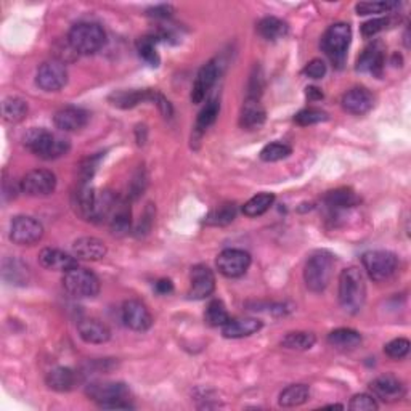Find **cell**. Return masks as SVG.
Segmentation results:
<instances>
[{
    "label": "cell",
    "mask_w": 411,
    "mask_h": 411,
    "mask_svg": "<svg viewBox=\"0 0 411 411\" xmlns=\"http://www.w3.org/2000/svg\"><path fill=\"white\" fill-rule=\"evenodd\" d=\"M24 145L36 156L46 161L58 160L71 148V143H69L66 137L55 134V132H48L46 129H31L24 135Z\"/></svg>",
    "instance_id": "cell-1"
},
{
    "label": "cell",
    "mask_w": 411,
    "mask_h": 411,
    "mask_svg": "<svg viewBox=\"0 0 411 411\" xmlns=\"http://www.w3.org/2000/svg\"><path fill=\"white\" fill-rule=\"evenodd\" d=\"M366 299V284L362 270L349 267L339 276V303L345 312L358 313Z\"/></svg>",
    "instance_id": "cell-2"
},
{
    "label": "cell",
    "mask_w": 411,
    "mask_h": 411,
    "mask_svg": "<svg viewBox=\"0 0 411 411\" xmlns=\"http://www.w3.org/2000/svg\"><path fill=\"white\" fill-rule=\"evenodd\" d=\"M87 397L106 410H132L134 407L128 402L130 390L124 383L95 381L85 387Z\"/></svg>",
    "instance_id": "cell-3"
},
{
    "label": "cell",
    "mask_w": 411,
    "mask_h": 411,
    "mask_svg": "<svg viewBox=\"0 0 411 411\" xmlns=\"http://www.w3.org/2000/svg\"><path fill=\"white\" fill-rule=\"evenodd\" d=\"M336 259L328 251H317L308 257L303 269V281L313 293H321L330 284Z\"/></svg>",
    "instance_id": "cell-4"
},
{
    "label": "cell",
    "mask_w": 411,
    "mask_h": 411,
    "mask_svg": "<svg viewBox=\"0 0 411 411\" xmlns=\"http://www.w3.org/2000/svg\"><path fill=\"white\" fill-rule=\"evenodd\" d=\"M106 34L97 23H78L68 34V43L76 53L93 55L103 48Z\"/></svg>",
    "instance_id": "cell-5"
},
{
    "label": "cell",
    "mask_w": 411,
    "mask_h": 411,
    "mask_svg": "<svg viewBox=\"0 0 411 411\" xmlns=\"http://www.w3.org/2000/svg\"><path fill=\"white\" fill-rule=\"evenodd\" d=\"M352 41V29L347 23H336L326 29L321 39V48L330 56V60L336 66H343L345 61L347 48Z\"/></svg>",
    "instance_id": "cell-6"
},
{
    "label": "cell",
    "mask_w": 411,
    "mask_h": 411,
    "mask_svg": "<svg viewBox=\"0 0 411 411\" xmlns=\"http://www.w3.org/2000/svg\"><path fill=\"white\" fill-rule=\"evenodd\" d=\"M63 286L68 291V294L78 297V299H88L100 293L98 276L93 271L80 267L66 271L63 276Z\"/></svg>",
    "instance_id": "cell-7"
},
{
    "label": "cell",
    "mask_w": 411,
    "mask_h": 411,
    "mask_svg": "<svg viewBox=\"0 0 411 411\" xmlns=\"http://www.w3.org/2000/svg\"><path fill=\"white\" fill-rule=\"evenodd\" d=\"M366 274L373 281L383 283L390 280L398 269V259L389 251H368L362 257Z\"/></svg>",
    "instance_id": "cell-8"
},
{
    "label": "cell",
    "mask_w": 411,
    "mask_h": 411,
    "mask_svg": "<svg viewBox=\"0 0 411 411\" xmlns=\"http://www.w3.org/2000/svg\"><path fill=\"white\" fill-rule=\"evenodd\" d=\"M43 236V227L29 216H18L11 220L10 239L20 246H33L39 243Z\"/></svg>",
    "instance_id": "cell-9"
},
{
    "label": "cell",
    "mask_w": 411,
    "mask_h": 411,
    "mask_svg": "<svg viewBox=\"0 0 411 411\" xmlns=\"http://www.w3.org/2000/svg\"><path fill=\"white\" fill-rule=\"evenodd\" d=\"M68 82L66 66L61 61H46L37 69L36 84L46 92H58Z\"/></svg>",
    "instance_id": "cell-10"
},
{
    "label": "cell",
    "mask_w": 411,
    "mask_h": 411,
    "mask_svg": "<svg viewBox=\"0 0 411 411\" xmlns=\"http://www.w3.org/2000/svg\"><path fill=\"white\" fill-rule=\"evenodd\" d=\"M56 177L52 170L36 169L23 177L20 189L28 196H48L55 192Z\"/></svg>",
    "instance_id": "cell-11"
},
{
    "label": "cell",
    "mask_w": 411,
    "mask_h": 411,
    "mask_svg": "<svg viewBox=\"0 0 411 411\" xmlns=\"http://www.w3.org/2000/svg\"><path fill=\"white\" fill-rule=\"evenodd\" d=\"M217 269L227 278H239L248 271L251 256L243 249H225L217 256Z\"/></svg>",
    "instance_id": "cell-12"
},
{
    "label": "cell",
    "mask_w": 411,
    "mask_h": 411,
    "mask_svg": "<svg viewBox=\"0 0 411 411\" xmlns=\"http://www.w3.org/2000/svg\"><path fill=\"white\" fill-rule=\"evenodd\" d=\"M214 289H216V276L212 270L206 265H194L189 276L188 296L196 301L206 299L214 293Z\"/></svg>",
    "instance_id": "cell-13"
},
{
    "label": "cell",
    "mask_w": 411,
    "mask_h": 411,
    "mask_svg": "<svg viewBox=\"0 0 411 411\" xmlns=\"http://www.w3.org/2000/svg\"><path fill=\"white\" fill-rule=\"evenodd\" d=\"M123 321L124 325L134 331H147L153 325L151 313L143 302L130 299L123 306Z\"/></svg>",
    "instance_id": "cell-14"
},
{
    "label": "cell",
    "mask_w": 411,
    "mask_h": 411,
    "mask_svg": "<svg viewBox=\"0 0 411 411\" xmlns=\"http://www.w3.org/2000/svg\"><path fill=\"white\" fill-rule=\"evenodd\" d=\"M220 74V66L217 60L207 61L204 66L199 69L198 76L192 88V101L194 105L202 103V100L206 98V95L209 93L211 88L216 84V80Z\"/></svg>",
    "instance_id": "cell-15"
},
{
    "label": "cell",
    "mask_w": 411,
    "mask_h": 411,
    "mask_svg": "<svg viewBox=\"0 0 411 411\" xmlns=\"http://www.w3.org/2000/svg\"><path fill=\"white\" fill-rule=\"evenodd\" d=\"M370 387L373 390V397L387 403L400 400L405 395V385L402 384L400 379H397L392 375L376 378Z\"/></svg>",
    "instance_id": "cell-16"
},
{
    "label": "cell",
    "mask_w": 411,
    "mask_h": 411,
    "mask_svg": "<svg viewBox=\"0 0 411 411\" xmlns=\"http://www.w3.org/2000/svg\"><path fill=\"white\" fill-rule=\"evenodd\" d=\"M384 47L381 42H375L363 50L357 60V71L381 78L384 69Z\"/></svg>",
    "instance_id": "cell-17"
},
{
    "label": "cell",
    "mask_w": 411,
    "mask_h": 411,
    "mask_svg": "<svg viewBox=\"0 0 411 411\" xmlns=\"http://www.w3.org/2000/svg\"><path fill=\"white\" fill-rule=\"evenodd\" d=\"M343 106L347 113L355 116L366 115L375 106V97L365 87H353L344 93Z\"/></svg>",
    "instance_id": "cell-18"
},
{
    "label": "cell",
    "mask_w": 411,
    "mask_h": 411,
    "mask_svg": "<svg viewBox=\"0 0 411 411\" xmlns=\"http://www.w3.org/2000/svg\"><path fill=\"white\" fill-rule=\"evenodd\" d=\"M88 113L78 106H65L56 111L53 123L63 132H78L84 129L88 123Z\"/></svg>",
    "instance_id": "cell-19"
},
{
    "label": "cell",
    "mask_w": 411,
    "mask_h": 411,
    "mask_svg": "<svg viewBox=\"0 0 411 411\" xmlns=\"http://www.w3.org/2000/svg\"><path fill=\"white\" fill-rule=\"evenodd\" d=\"M39 262L43 269L53 270V271H66L78 267V261L73 256L66 254L65 251L56 248H46L41 251Z\"/></svg>",
    "instance_id": "cell-20"
},
{
    "label": "cell",
    "mask_w": 411,
    "mask_h": 411,
    "mask_svg": "<svg viewBox=\"0 0 411 411\" xmlns=\"http://www.w3.org/2000/svg\"><path fill=\"white\" fill-rule=\"evenodd\" d=\"M106 252H108L106 244L93 236L79 238L73 244V254L78 259H82V261H101L106 256Z\"/></svg>",
    "instance_id": "cell-21"
},
{
    "label": "cell",
    "mask_w": 411,
    "mask_h": 411,
    "mask_svg": "<svg viewBox=\"0 0 411 411\" xmlns=\"http://www.w3.org/2000/svg\"><path fill=\"white\" fill-rule=\"evenodd\" d=\"M157 90L153 88H145V90H119L110 95V101L113 106L121 110H130L134 106L143 103V101H155Z\"/></svg>",
    "instance_id": "cell-22"
},
{
    "label": "cell",
    "mask_w": 411,
    "mask_h": 411,
    "mask_svg": "<svg viewBox=\"0 0 411 411\" xmlns=\"http://www.w3.org/2000/svg\"><path fill=\"white\" fill-rule=\"evenodd\" d=\"M78 333L80 339L87 344H105L111 338L108 326L98 320H80L78 325Z\"/></svg>",
    "instance_id": "cell-23"
},
{
    "label": "cell",
    "mask_w": 411,
    "mask_h": 411,
    "mask_svg": "<svg viewBox=\"0 0 411 411\" xmlns=\"http://www.w3.org/2000/svg\"><path fill=\"white\" fill-rule=\"evenodd\" d=\"M265 123V110L262 103L256 98H246L241 115H239V125L243 129H257Z\"/></svg>",
    "instance_id": "cell-24"
},
{
    "label": "cell",
    "mask_w": 411,
    "mask_h": 411,
    "mask_svg": "<svg viewBox=\"0 0 411 411\" xmlns=\"http://www.w3.org/2000/svg\"><path fill=\"white\" fill-rule=\"evenodd\" d=\"M262 321L257 318H238V320H230L229 323L224 326V336L227 339H241L248 338L256 334L257 331H261Z\"/></svg>",
    "instance_id": "cell-25"
},
{
    "label": "cell",
    "mask_w": 411,
    "mask_h": 411,
    "mask_svg": "<svg viewBox=\"0 0 411 411\" xmlns=\"http://www.w3.org/2000/svg\"><path fill=\"white\" fill-rule=\"evenodd\" d=\"M108 224L115 235H125L130 230V207L128 201L116 199V204L108 217Z\"/></svg>",
    "instance_id": "cell-26"
},
{
    "label": "cell",
    "mask_w": 411,
    "mask_h": 411,
    "mask_svg": "<svg viewBox=\"0 0 411 411\" xmlns=\"http://www.w3.org/2000/svg\"><path fill=\"white\" fill-rule=\"evenodd\" d=\"M328 343L338 350H353L362 344V334L350 328H339L330 333Z\"/></svg>",
    "instance_id": "cell-27"
},
{
    "label": "cell",
    "mask_w": 411,
    "mask_h": 411,
    "mask_svg": "<svg viewBox=\"0 0 411 411\" xmlns=\"http://www.w3.org/2000/svg\"><path fill=\"white\" fill-rule=\"evenodd\" d=\"M46 383L48 389L55 392H69L73 390L76 384V375L73 370L65 368V366H56V368L47 373Z\"/></svg>",
    "instance_id": "cell-28"
},
{
    "label": "cell",
    "mask_w": 411,
    "mask_h": 411,
    "mask_svg": "<svg viewBox=\"0 0 411 411\" xmlns=\"http://www.w3.org/2000/svg\"><path fill=\"white\" fill-rule=\"evenodd\" d=\"M288 24L276 16H265L257 24V33L264 37L265 41L275 42L288 36Z\"/></svg>",
    "instance_id": "cell-29"
},
{
    "label": "cell",
    "mask_w": 411,
    "mask_h": 411,
    "mask_svg": "<svg viewBox=\"0 0 411 411\" xmlns=\"http://www.w3.org/2000/svg\"><path fill=\"white\" fill-rule=\"evenodd\" d=\"M323 201L331 211H339V209H349V207L357 206L358 196L350 188H336V189H333V192H328Z\"/></svg>",
    "instance_id": "cell-30"
},
{
    "label": "cell",
    "mask_w": 411,
    "mask_h": 411,
    "mask_svg": "<svg viewBox=\"0 0 411 411\" xmlns=\"http://www.w3.org/2000/svg\"><path fill=\"white\" fill-rule=\"evenodd\" d=\"M311 398V389L306 384H293L280 394V405L284 408L299 407Z\"/></svg>",
    "instance_id": "cell-31"
},
{
    "label": "cell",
    "mask_w": 411,
    "mask_h": 411,
    "mask_svg": "<svg viewBox=\"0 0 411 411\" xmlns=\"http://www.w3.org/2000/svg\"><path fill=\"white\" fill-rule=\"evenodd\" d=\"M2 115L7 123H21L28 115V103L20 97H7L2 103Z\"/></svg>",
    "instance_id": "cell-32"
},
{
    "label": "cell",
    "mask_w": 411,
    "mask_h": 411,
    "mask_svg": "<svg viewBox=\"0 0 411 411\" xmlns=\"http://www.w3.org/2000/svg\"><path fill=\"white\" fill-rule=\"evenodd\" d=\"M235 217H236V204L235 202H227V204L219 206L207 214L204 224L209 227H225L231 224Z\"/></svg>",
    "instance_id": "cell-33"
},
{
    "label": "cell",
    "mask_w": 411,
    "mask_h": 411,
    "mask_svg": "<svg viewBox=\"0 0 411 411\" xmlns=\"http://www.w3.org/2000/svg\"><path fill=\"white\" fill-rule=\"evenodd\" d=\"M315 343H317V338H315L313 333L293 331L283 338L281 345L289 350H308L312 349Z\"/></svg>",
    "instance_id": "cell-34"
},
{
    "label": "cell",
    "mask_w": 411,
    "mask_h": 411,
    "mask_svg": "<svg viewBox=\"0 0 411 411\" xmlns=\"http://www.w3.org/2000/svg\"><path fill=\"white\" fill-rule=\"evenodd\" d=\"M275 202L274 193H261L252 196V198L243 206V214L248 217H259L267 212Z\"/></svg>",
    "instance_id": "cell-35"
},
{
    "label": "cell",
    "mask_w": 411,
    "mask_h": 411,
    "mask_svg": "<svg viewBox=\"0 0 411 411\" xmlns=\"http://www.w3.org/2000/svg\"><path fill=\"white\" fill-rule=\"evenodd\" d=\"M29 270L23 262L16 259H7L4 262V278L11 284H26Z\"/></svg>",
    "instance_id": "cell-36"
},
{
    "label": "cell",
    "mask_w": 411,
    "mask_h": 411,
    "mask_svg": "<svg viewBox=\"0 0 411 411\" xmlns=\"http://www.w3.org/2000/svg\"><path fill=\"white\" fill-rule=\"evenodd\" d=\"M219 111H220V103L216 98L207 101L204 108H202L198 115V119H196V128H194L196 132H198V134H202V132H206L207 129H209L211 125L217 121Z\"/></svg>",
    "instance_id": "cell-37"
},
{
    "label": "cell",
    "mask_w": 411,
    "mask_h": 411,
    "mask_svg": "<svg viewBox=\"0 0 411 411\" xmlns=\"http://www.w3.org/2000/svg\"><path fill=\"white\" fill-rule=\"evenodd\" d=\"M156 42H157L156 36H145L137 42V50H138V55H140V58L143 61H147L148 65L153 68L160 66V61H161L160 55H157V50H156Z\"/></svg>",
    "instance_id": "cell-38"
},
{
    "label": "cell",
    "mask_w": 411,
    "mask_h": 411,
    "mask_svg": "<svg viewBox=\"0 0 411 411\" xmlns=\"http://www.w3.org/2000/svg\"><path fill=\"white\" fill-rule=\"evenodd\" d=\"M206 323L209 326H225L230 321V315L227 312L222 301H212L204 313Z\"/></svg>",
    "instance_id": "cell-39"
},
{
    "label": "cell",
    "mask_w": 411,
    "mask_h": 411,
    "mask_svg": "<svg viewBox=\"0 0 411 411\" xmlns=\"http://www.w3.org/2000/svg\"><path fill=\"white\" fill-rule=\"evenodd\" d=\"M291 153H293V150H291L289 145L275 142V143L267 145V147H264V150L261 151V160L265 162H276V161L286 160Z\"/></svg>",
    "instance_id": "cell-40"
},
{
    "label": "cell",
    "mask_w": 411,
    "mask_h": 411,
    "mask_svg": "<svg viewBox=\"0 0 411 411\" xmlns=\"http://www.w3.org/2000/svg\"><path fill=\"white\" fill-rule=\"evenodd\" d=\"M328 121V113L318 108H307L297 113L294 116V123L302 125V128H307V125H313L318 123Z\"/></svg>",
    "instance_id": "cell-41"
},
{
    "label": "cell",
    "mask_w": 411,
    "mask_h": 411,
    "mask_svg": "<svg viewBox=\"0 0 411 411\" xmlns=\"http://www.w3.org/2000/svg\"><path fill=\"white\" fill-rule=\"evenodd\" d=\"M398 7L397 2H360L357 4V14L358 15H375V14H387Z\"/></svg>",
    "instance_id": "cell-42"
},
{
    "label": "cell",
    "mask_w": 411,
    "mask_h": 411,
    "mask_svg": "<svg viewBox=\"0 0 411 411\" xmlns=\"http://www.w3.org/2000/svg\"><path fill=\"white\" fill-rule=\"evenodd\" d=\"M384 352H385V355H389L394 360L405 358L410 352V340L405 338H397L394 340H390L389 344H385Z\"/></svg>",
    "instance_id": "cell-43"
},
{
    "label": "cell",
    "mask_w": 411,
    "mask_h": 411,
    "mask_svg": "<svg viewBox=\"0 0 411 411\" xmlns=\"http://www.w3.org/2000/svg\"><path fill=\"white\" fill-rule=\"evenodd\" d=\"M349 408L355 410V411H375L379 407H378V403H376V398L373 397V395H370V394H357L350 400Z\"/></svg>",
    "instance_id": "cell-44"
},
{
    "label": "cell",
    "mask_w": 411,
    "mask_h": 411,
    "mask_svg": "<svg viewBox=\"0 0 411 411\" xmlns=\"http://www.w3.org/2000/svg\"><path fill=\"white\" fill-rule=\"evenodd\" d=\"M392 24V18L385 16V18H375V20L366 21L362 26V34L365 37H373L381 33V31L387 29Z\"/></svg>",
    "instance_id": "cell-45"
},
{
    "label": "cell",
    "mask_w": 411,
    "mask_h": 411,
    "mask_svg": "<svg viewBox=\"0 0 411 411\" xmlns=\"http://www.w3.org/2000/svg\"><path fill=\"white\" fill-rule=\"evenodd\" d=\"M303 74L311 79H323L326 74L325 61L320 58H315L311 63H307V66L303 68Z\"/></svg>",
    "instance_id": "cell-46"
},
{
    "label": "cell",
    "mask_w": 411,
    "mask_h": 411,
    "mask_svg": "<svg viewBox=\"0 0 411 411\" xmlns=\"http://www.w3.org/2000/svg\"><path fill=\"white\" fill-rule=\"evenodd\" d=\"M262 88H264V78L261 69H256L254 74L251 76L249 80V87H248V98H256L259 100L262 95Z\"/></svg>",
    "instance_id": "cell-47"
},
{
    "label": "cell",
    "mask_w": 411,
    "mask_h": 411,
    "mask_svg": "<svg viewBox=\"0 0 411 411\" xmlns=\"http://www.w3.org/2000/svg\"><path fill=\"white\" fill-rule=\"evenodd\" d=\"M147 15L153 18H169L172 15V7H169V5H157V7L148 10Z\"/></svg>",
    "instance_id": "cell-48"
},
{
    "label": "cell",
    "mask_w": 411,
    "mask_h": 411,
    "mask_svg": "<svg viewBox=\"0 0 411 411\" xmlns=\"http://www.w3.org/2000/svg\"><path fill=\"white\" fill-rule=\"evenodd\" d=\"M155 289H156L157 294L167 296V294H170V293H172V291H174V284H172V281H170V280H166V278H162V280L156 281Z\"/></svg>",
    "instance_id": "cell-49"
},
{
    "label": "cell",
    "mask_w": 411,
    "mask_h": 411,
    "mask_svg": "<svg viewBox=\"0 0 411 411\" xmlns=\"http://www.w3.org/2000/svg\"><path fill=\"white\" fill-rule=\"evenodd\" d=\"M306 95H307V98L311 100V101H318V100H323V92L320 90L318 87H307V92H306Z\"/></svg>",
    "instance_id": "cell-50"
}]
</instances>
